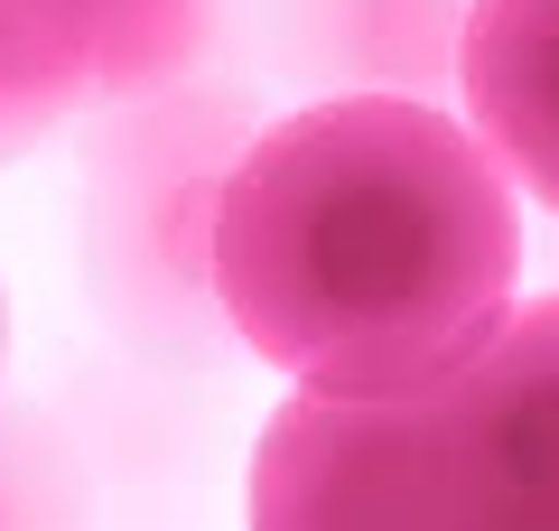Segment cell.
<instances>
[{
	"label": "cell",
	"instance_id": "ba28073f",
	"mask_svg": "<svg viewBox=\"0 0 559 531\" xmlns=\"http://www.w3.org/2000/svg\"><path fill=\"white\" fill-rule=\"evenodd\" d=\"M0 354H10V298H0Z\"/></svg>",
	"mask_w": 559,
	"mask_h": 531
},
{
	"label": "cell",
	"instance_id": "5b68a950",
	"mask_svg": "<svg viewBox=\"0 0 559 531\" xmlns=\"http://www.w3.org/2000/svg\"><path fill=\"white\" fill-rule=\"evenodd\" d=\"M457 0H289V28H308V57L364 75L373 94L439 84L457 66Z\"/></svg>",
	"mask_w": 559,
	"mask_h": 531
},
{
	"label": "cell",
	"instance_id": "277c9868",
	"mask_svg": "<svg viewBox=\"0 0 559 531\" xmlns=\"http://www.w3.org/2000/svg\"><path fill=\"white\" fill-rule=\"evenodd\" d=\"M457 94L485 158L559 215V0H466Z\"/></svg>",
	"mask_w": 559,
	"mask_h": 531
},
{
	"label": "cell",
	"instance_id": "6da1fadb",
	"mask_svg": "<svg viewBox=\"0 0 559 531\" xmlns=\"http://www.w3.org/2000/svg\"><path fill=\"white\" fill-rule=\"evenodd\" d=\"M513 177L419 94H326L252 140L215 187L205 280L289 382L411 392L457 374L513 308Z\"/></svg>",
	"mask_w": 559,
	"mask_h": 531
},
{
	"label": "cell",
	"instance_id": "7a4b0ae2",
	"mask_svg": "<svg viewBox=\"0 0 559 531\" xmlns=\"http://www.w3.org/2000/svg\"><path fill=\"white\" fill-rule=\"evenodd\" d=\"M429 531H559V290L495 317L457 374L419 382Z\"/></svg>",
	"mask_w": 559,
	"mask_h": 531
},
{
	"label": "cell",
	"instance_id": "8992f818",
	"mask_svg": "<svg viewBox=\"0 0 559 531\" xmlns=\"http://www.w3.org/2000/svg\"><path fill=\"white\" fill-rule=\"evenodd\" d=\"M75 103H94V47L75 0H0V158L47 140Z\"/></svg>",
	"mask_w": 559,
	"mask_h": 531
},
{
	"label": "cell",
	"instance_id": "52a82bcc",
	"mask_svg": "<svg viewBox=\"0 0 559 531\" xmlns=\"http://www.w3.org/2000/svg\"><path fill=\"white\" fill-rule=\"evenodd\" d=\"M75 20L94 47V94H140L197 57L205 0H75Z\"/></svg>",
	"mask_w": 559,
	"mask_h": 531
},
{
	"label": "cell",
	"instance_id": "3957f363",
	"mask_svg": "<svg viewBox=\"0 0 559 531\" xmlns=\"http://www.w3.org/2000/svg\"><path fill=\"white\" fill-rule=\"evenodd\" d=\"M252 522L261 531H429V448L411 392H336L289 382L252 448Z\"/></svg>",
	"mask_w": 559,
	"mask_h": 531
}]
</instances>
